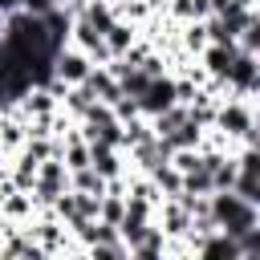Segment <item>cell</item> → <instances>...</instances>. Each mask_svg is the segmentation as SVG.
Returning <instances> with one entry per match:
<instances>
[{
    "label": "cell",
    "instance_id": "1",
    "mask_svg": "<svg viewBox=\"0 0 260 260\" xmlns=\"http://www.w3.org/2000/svg\"><path fill=\"white\" fill-rule=\"evenodd\" d=\"M207 215H211V223L219 228V232H228V236H244V232H252V228H260V203H248V199H240L236 191H211L207 195Z\"/></svg>",
    "mask_w": 260,
    "mask_h": 260
},
{
    "label": "cell",
    "instance_id": "2",
    "mask_svg": "<svg viewBox=\"0 0 260 260\" xmlns=\"http://www.w3.org/2000/svg\"><path fill=\"white\" fill-rule=\"evenodd\" d=\"M211 130H219L232 146L248 142L256 146V110H252V98H219L215 102V114H211Z\"/></svg>",
    "mask_w": 260,
    "mask_h": 260
},
{
    "label": "cell",
    "instance_id": "3",
    "mask_svg": "<svg viewBox=\"0 0 260 260\" xmlns=\"http://www.w3.org/2000/svg\"><path fill=\"white\" fill-rule=\"evenodd\" d=\"M61 191H69V171H65V162H61L57 154H49V158L37 162V179H32V187H28L32 207H49Z\"/></svg>",
    "mask_w": 260,
    "mask_h": 260
},
{
    "label": "cell",
    "instance_id": "4",
    "mask_svg": "<svg viewBox=\"0 0 260 260\" xmlns=\"http://www.w3.org/2000/svg\"><path fill=\"white\" fill-rule=\"evenodd\" d=\"M256 57H260V53L236 49V57H232V65H228V73H223V93H232V98H252V93L260 89V65H256Z\"/></svg>",
    "mask_w": 260,
    "mask_h": 260
},
{
    "label": "cell",
    "instance_id": "5",
    "mask_svg": "<svg viewBox=\"0 0 260 260\" xmlns=\"http://www.w3.org/2000/svg\"><path fill=\"white\" fill-rule=\"evenodd\" d=\"M134 102H138V114H142V118H154V114L171 110V106H175V77H171V73H154Z\"/></svg>",
    "mask_w": 260,
    "mask_h": 260
},
{
    "label": "cell",
    "instance_id": "6",
    "mask_svg": "<svg viewBox=\"0 0 260 260\" xmlns=\"http://www.w3.org/2000/svg\"><path fill=\"white\" fill-rule=\"evenodd\" d=\"M89 69H93V61H89L77 45H61V49L53 53V77L65 81V85H81Z\"/></svg>",
    "mask_w": 260,
    "mask_h": 260
},
{
    "label": "cell",
    "instance_id": "7",
    "mask_svg": "<svg viewBox=\"0 0 260 260\" xmlns=\"http://www.w3.org/2000/svg\"><path fill=\"white\" fill-rule=\"evenodd\" d=\"M199 69H203V77H211V81H223V73H228V65H232V57H236V41H228V45H203L199 53Z\"/></svg>",
    "mask_w": 260,
    "mask_h": 260
},
{
    "label": "cell",
    "instance_id": "8",
    "mask_svg": "<svg viewBox=\"0 0 260 260\" xmlns=\"http://www.w3.org/2000/svg\"><path fill=\"white\" fill-rule=\"evenodd\" d=\"M81 85H85V89L93 93V102H102V106H114V102L122 98V85H118V77H114L106 65H93Z\"/></svg>",
    "mask_w": 260,
    "mask_h": 260
},
{
    "label": "cell",
    "instance_id": "9",
    "mask_svg": "<svg viewBox=\"0 0 260 260\" xmlns=\"http://www.w3.org/2000/svg\"><path fill=\"white\" fill-rule=\"evenodd\" d=\"M102 37H106V45H110V57H122V53L138 41V24H134V20H126V16H114V20H110V28H106Z\"/></svg>",
    "mask_w": 260,
    "mask_h": 260
},
{
    "label": "cell",
    "instance_id": "10",
    "mask_svg": "<svg viewBox=\"0 0 260 260\" xmlns=\"http://www.w3.org/2000/svg\"><path fill=\"white\" fill-rule=\"evenodd\" d=\"M146 175H150V183H154V191H158L162 199H175V195L183 191V175H179V167H175L171 158L158 162V167H150Z\"/></svg>",
    "mask_w": 260,
    "mask_h": 260
},
{
    "label": "cell",
    "instance_id": "11",
    "mask_svg": "<svg viewBox=\"0 0 260 260\" xmlns=\"http://www.w3.org/2000/svg\"><path fill=\"white\" fill-rule=\"evenodd\" d=\"M162 138H167V146H171V150H191V146H199V138H203V126H199V122L187 114V118H183V122H179L171 134H162Z\"/></svg>",
    "mask_w": 260,
    "mask_h": 260
},
{
    "label": "cell",
    "instance_id": "12",
    "mask_svg": "<svg viewBox=\"0 0 260 260\" xmlns=\"http://www.w3.org/2000/svg\"><path fill=\"white\" fill-rule=\"evenodd\" d=\"M228 191H236V195L248 199V203H260V171H252V167H236V179H232Z\"/></svg>",
    "mask_w": 260,
    "mask_h": 260
},
{
    "label": "cell",
    "instance_id": "13",
    "mask_svg": "<svg viewBox=\"0 0 260 260\" xmlns=\"http://www.w3.org/2000/svg\"><path fill=\"white\" fill-rule=\"evenodd\" d=\"M130 256H134V260H158V256H167V236L150 223V232L130 248Z\"/></svg>",
    "mask_w": 260,
    "mask_h": 260
},
{
    "label": "cell",
    "instance_id": "14",
    "mask_svg": "<svg viewBox=\"0 0 260 260\" xmlns=\"http://www.w3.org/2000/svg\"><path fill=\"white\" fill-rule=\"evenodd\" d=\"M167 16L179 20V24H187V20L211 16V8H207V0H167Z\"/></svg>",
    "mask_w": 260,
    "mask_h": 260
},
{
    "label": "cell",
    "instance_id": "15",
    "mask_svg": "<svg viewBox=\"0 0 260 260\" xmlns=\"http://www.w3.org/2000/svg\"><path fill=\"white\" fill-rule=\"evenodd\" d=\"M146 138H154L150 118L134 114V118H126V122H122V150H130V146H138V142H146Z\"/></svg>",
    "mask_w": 260,
    "mask_h": 260
},
{
    "label": "cell",
    "instance_id": "16",
    "mask_svg": "<svg viewBox=\"0 0 260 260\" xmlns=\"http://www.w3.org/2000/svg\"><path fill=\"white\" fill-rule=\"evenodd\" d=\"M69 187H73V191H85V195H106V179H102L93 167L69 171Z\"/></svg>",
    "mask_w": 260,
    "mask_h": 260
},
{
    "label": "cell",
    "instance_id": "17",
    "mask_svg": "<svg viewBox=\"0 0 260 260\" xmlns=\"http://www.w3.org/2000/svg\"><path fill=\"white\" fill-rule=\"evenodd\" d=\"M179 45H183V53H199V49L207 45L203 20H187V24H183V37H179Z\"/></svg>",
    "mask_w": 260,
    "mask_h": 260
},
{
    "label": "cell",
    "instance_id": "18",
    "mask_svg": "<svg viewBox=\"0 0 260 260\" xmlns=\"http://www.w3.org/2000/svg\"><path fill=\"white\" fill-rule=\"evenodd\" d=\"M236 49H244V53H260V20H256V16L236 32Z\"/></svg>",
    "mask_w": 260,
    "mask_h": 260
},
{
    "label": "cell",
    "instance_id": "19",
    "mask_svg": "<svg viewBox=\"0 0 260 260\" xmlns=\"http://www.w3.org/2000/svg\"><path fill=\"white\" fill-rule=\"evenodd\" d=\"M98 199H102V195H85V191H73L77 215H85V219H98Z\"/></svg>",
    "mask_w": 260,
    "mask_h": 260
},
{
    "label": "cell",
    "instance_id": "20",
    "mask_svg": "<svg viewBox=\"0 0 260 260\" xmlns=\"http://www.w3.org/2000/svg\"><path fill=\"white\" fill-rule=\"evenodd\" d=\"M20 4V12H28V16H45L49 8H53V0H16Z\"/></svg>",
    "mask_w": 260,
    "mask_h": 260
},
{
    "label": "cell",
    "instance_id": "21",
    "mask_svg": "<svg viewBox=\"0 0 260 260\" xmlns=\"http://www.w3.org/2000/svg\"><path fill=\"white\" fill-rule=\"evenodd\" d=\"M228 4H232V0H207V8H211V12H223Z\"/></svg>",
    "mask_w": 260,
    "mask_h": 260
},
{
    "label": "cell",
    "instance_id": "22",
    "mask_svg": "<svg viewBox=\"0 0 260 260\" xmlns=\"http://www.w3.org/2000/svg\"><path fill=\"white\" fill-rule=\"evenodd\" d=\"M53 4H69V0H53Z\"/></svg>",
    "mask_w": 260,
    "mask_h": 260
}]
</instances>
